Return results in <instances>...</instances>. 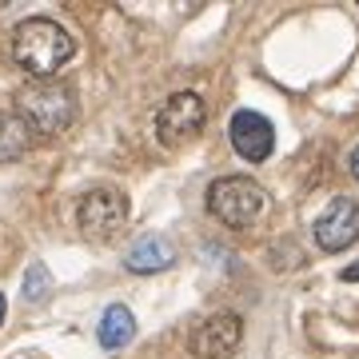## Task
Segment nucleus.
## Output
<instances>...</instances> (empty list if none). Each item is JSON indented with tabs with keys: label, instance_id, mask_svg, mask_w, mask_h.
Here are the masks:
<instances>
[{
	"label": "nucleus",
	"instance_id": "nucleus-14",
	"mask_svg": "<svg viewBox=\"0 0 359 359\" xmlns=\"http://www.w3.org/2000/svg\"><path fill=\"white\" fill-rule=\"evenodd\" d=\"M344 280H347V283H359V264H351V268H344Z\"/></svg>",
	"mask_w": 359,
	"mask_h": 359
},
{
	"label": "nucleus",
	"instance_id": "nucleus-9",
	"mask_svg": "<svg viewBox=\"0 0 359 359\" xmlns=\"http://www.w3.org/2000/svg\"><path fill=\"white\" fill-rule=\"evenodd\" d=\"M172 259H176V252H172V244H168L164 236H144V240H136L128 248V259L124 264L136 276H152V271L172 268Z\"/></svg>",
	"mask_w": 359,
	"mask_h": 359
},
{
	"label": "nucleus",
	"instance_id": "nucleus-7",
	"mask_svg": "<svg viewBox=\"0 0 359 359\" xmlns=\"http://www.w3.org/2000/svg\"><path fill=\"white\" fill-rule=\"evenodd\" d=\"M228 136H231V148L244 156L248 164L268 160L271 148H276V128H271V120L264 112H252V108H240V112L231 116Z\"/></svg>",
	"mask_w": 359,
	"mask_h": 359
},
{
	"label": "nucleus",
	"instance_id": "nucleus-15",
	"mask_svg": "<svg viewBox=\"0 0 359 359\" xmlns=\"http://www.w3.org/2000/svg\"><path fill=\"white\" fill-rule=\"evenodd\" d=\"M4 311H8V299H4V292H0V323H4Z\"/></svg>",
	"mask_w": 359,
	"mask_h": 359
},
{
	"label": "nucleus",
	"instance_id": "nucleus-1",
	"mask_svg": "<svg viewBox=\"0 0 359 359\" xmlns=\"http://www.w3.org/2000/svg\"><path fill=\"white\" fill-rule=\"evenodd\" d=\"M72 52H76L72 32H68L65 25H56L52 16L20 20L16 32H13V60L36 80H52L68 60H72Z\"/></svg>",
	"mask_w": 359,
	"mask_h": 359
},
{
	"label": "nucleus",
	"instance_id": "nucleus-8",
	"mask_svg": "<svg viewBox=\"0 0 359 359\" xmlns=\"http://www.w3.org/2000/svg\"><path fill=\"white\" fill-rule=\"evenodd\" d=\"M316 244L323 252H344L359 244V204L355 200H332V208L316 219Z\"/></svg>",
	"mask_w": 359,
	"mask_h": 359
},
{
	"label": "nucleus",
	"instance_id": "nucleus-13",
	"mask_svg": "<svg viewBox=\"0 0 359 359\" xmlns=\"http://www.w3.org/2000/svg\"><path fill=\"white\" fill-rule=\"evenodd\" d=\"M347 168H351V180H355V184H359V148H355V152H351V160H347Z\"/></svg>",
	"mask_w": 359,
	"mask_h": 359
},
{
	"label": "nucleus",
	"instance_id": "nucleus-4",
	"mask_svg": "<svg viewBox=\"0 0 359 359\" xmlns=\"http://www.w3.org/2000/svg\"><path fill=\"white\" fill-rule=\"evenodd\" d=\"M204 120H208L204 96L200 92H176L156 112V140L168 144V148H180V144L192 140L196 132H204Z\"/></svg>",
	"mask_w": 359,
	"mask_h": 359
},
{
	"label": "nucleus",
	"instance_id": "nucleus-6",
	"mask_svg": "<svg viewBox=\"0 0 359 359\" xmlns=\"http://www.w3.org/2000/svg\"><path fill=\"white\" fill-rule=\"evenodd\" d=\"M244 339V320L236 311H216L192 332V355L196 359H228Z\"/></svg>",
	"mask_w": 359,
	"mask_h": 359
},
{
	"label": "nucleus",
	"instance_id": "nucleus-12",
	"mask_svg": "<svg viewBox=\"0 0 359 359\" xmlns=\"http://www.w3.org/2000/svg\"><path fill=\"white\" fill-rule=\"evenodd\" d=\"M52 292V276H48V268L40 264V259H32V268L25 271V299L28 304H40L44 295Z\"/></svg>",
	"mask_w": 359,
	"mask_h": 359
},
{
	"label": "nucleus",
	"instance_id": "nucleus-2",
	"mask_svg": "<svg viewBox=\"0 0 359 359\" xmlns=\"http://www.w3.org/2000/svg\"><path fill=\"white\" fill-rule=\"evenodd\" d=\"M16 116L28 132H40V136H60V132L72 124L76 116V100L65 84L56 80H36L28 88L16 92Z\"/></svg>",
	"mask_w": 359,
	"mask_h": 359
},
{
	"label": "nucleus",
	"instance_id": "nucleus-10",
	"mask_svg": "<svg viewBox=\"0 0 359 359\" xmlns=\"http://www.w3.org/2000/svg\"><path fill=\"white\" fill-rule=\"evenodd\" d=\"M132 335H136V320H132V311L124 308V304H112V308L100 316V323H96V339H100V347H108V351L124 347Z\"/></svg>",
	"mask_w": 359,
	"mask_h": 359
},
{
	"label": "nucleus",
	"instance_id": "nucleus-5",
	"mask_svg": "<svg viewBox=\"0 0 359 359\" xmlns=\"http://www.w3.org/2000/svg\"><path fill=\"white\" fill-rule=\"evenodd\" d=\"M76 219L92 240H112L116 231L124 228V219H128V200L116 192V188H92L80 200Z\"/></svg>",
	"mask_w": 359,
	"mask_h": 359
},
{
	"label": "nucleus",
	"instance_id": "nucleus-11",
	"mask_svg": "<svg viewBox=\"0 0 359 359\" xmlns=\"http://www.w3.org/2000/svg\"><path fill=\"white\" fill-rule=\"evenodd\" d=\"M28 140H32V132L20 124V116L16 112H0V160L8 164V160H20L28 152Z\"/></svg>",
	"mask_w": 359,
	"mask_h": 359
},
{
	"label": "nucleus",
	"instance_id": "nucleus-3",
	"mask_svg": "<svg viewBox=\"0 0 359 359\" xmlns=\"http://www.w3.org/2000/svg\"><path fill=\"white\" fill-rule=\"evenodd\" d=\"M268 208V192L248 176H224L208 188V212L224 228H252Z\"/></svg>",
	"mask_w": 359,
	"mask_h": 359
}]
</instances>
